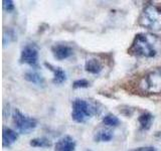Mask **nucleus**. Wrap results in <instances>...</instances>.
Listing matches in <instances>:
<instances>
[{"instance_id": "ddd939ff", "label": "nucleus", "mask_w": 161, "mask_h": 151, "mask_svg": "<svg viewBox=\"0 0 161 151\" xmlns=\"http://www.w3.org/2000/svg\"><path fill=\"white\" fill-rule=\"evenodd\" d=\"M113 138V133L111 132L110 130H100L99 132L96 133L95 135V141H98V142H108V141H111Z\"/></svg>"}, {"instance_id": "1a4fd4ad", "label": "nucleus", "mask_w": 161, "mask_h": 151, "mask_svg": "<svg viewBox=\"0 0 161 151\" xmlns=\"http://www.w3.org/2000/svg\"><path fill=\"white\" fill-rule=\"evenodd\" d=\"M45 65H47V67L53 73V84L62 85L63 83H64L65 81H67V74H65V72L63 69L53 67L52 64H49L47 63H45Z\"/></svg>"}, {"instance_id": "aec40b11", "label": "nucleus", "mask_w": 161, "mask_h": 151, "mask_svg": "<svg viewBox=\"0 0 161 151\" xmlns=\"http://www.w3.org/2000/svg\"><path fill=\"white\" fill-rule=\"evenodd\" d=\"M86 151H92V150H90V149H88V150H86Z\"/></svg>"}, {"instance_id": "f257e3e1", "label": "nucleus", "mask_w": 161, "mask_h": 151, "mask_svg": "<svg viewBox=\"0 0 161 151\" xmlns=\"http://www.w3.org/2000/svg\"><path fill=\"white\" fill-rule=\"evenodd\" d=\"M128 53L135 57L154 58L161 53V37L153 33H139L135 36Z\"/></svg>"}, {"instance_id": "f8f14e48", "label": "nucleus", "mask_w": 161, "mask_h": 151, "mask_svg": "<svg viewBox=\"0 0 161 151\" xmlns=\"http://www.w3.org/2000/svg\"><path fill=\"white\" fill-rule=\"evenodd\" d=\"M138 121H139L141 130H148L151 127V124H152L153 116L148 112H145L139 116Z\"/></svg>"}, {"instance_id": "7ed1b4c3", "label": "nucleus", "mask_w": 161, "mask_h": 151, "mask_svg": "<svg viewBox=\"0 0 161 151\" xmlns=\"http://www.w3.org/2000/svg\"><path fill=\"white\" fill-rule=\"evenodd\" d=\"M138 90L146 95L161 94V67L151 70L138 82Z\"/></svg>"}, {"instance_id": "f3484780", "label": "nucleus", "mask_w": 161, "mask_h": 151, "mask_svg": "<svg viewBox=\"0 0 161 151\" xmlns=\"http://www.w3.org/2000/svg\"><path fill=\"white\" fill-rule=\"evenodd\" d=\"M89 82L87 80L85 79H82V80H78L75 81V82L74 83V88L78 89V88H87L89 87Z\"/></svg>"}, {"instance_id": "6ab92c4d", "label": "nucleus", "mask_w": 161, "mask_h": 151, "mask_svg": "<svg viewBox=\"0 0 161 151\" xmlns=\"http://www.w3.org/2000/svg\"><path fill=\"white\" fill-rule=\"evenodd\" d=\"M134 151H156L154 147H150V146H146V147H139L135 149Z\"/></svg>"}, {"instance_id": "f03ea898", "label": "nucleus", "mask_w": 161, "mask_h": 151, "mask_svg": "<svg viewBox=\"0 0 161 151\" xmlns=\"http://www.w3.org/2000/svg\"><path fill=\"white\" fill-rule=\"evenodd\" d=\"M138 23L146 29L158 31L161 30V3H150L141 12Z\"/></svg>"}, {"instance_id": "9b49d317", "label": "nucleus", "mask_w": 161, "mask_h": 151, "mask_svg": "<svg viewBox=\"0 0 161 151\" xmlns=\"http://www.w3.org/2000/svg\"><path fill=\"white\" fill-rule=\"evenodd\" d=\"M18 138V134L10 128H3V146L9 147Z\"/></svg>"}, {"instance_id": "39448f33", "label": "nucleus", "mask_w": 161, "mask_h": 151, "mask_svg": "<svg viewBox=\"0 0 161 151\" xmlns=\"http://www.w3.org/2000/svg\"><path fill=\"white\" fill-rule=\"evenodd\" d=\"M13 124L18 132L23 134H28L36 128L37 122L34 118L22 114L18 109H15L12 114Z\"/></svg>"}, {"instance_id": "0eeeda50", "label": "nucleus", "mask_w": 161, "mask_h": 151, "mask_svg": "<svg viewBox=\"0 0 161 151\" xmlns=\"http://www.w3.org/2000/svg\"><path fill=\"white\" fill-rule=\"evenodd\" d=\"M75 142L70 136H64L60 138L54 145L55 151H75Z\"/></svg>"}, {"instance_id": "4468645a", "label": "nucleus", "mask_w": 161, "mask_h": 151, "mask_svg": "<svg viewBox=\"0 0 161 151\" xmlns=\"http://www.w3.org/2000/svg\"><path fill=\"white\" fill-rule=\"evenodd\" d=\"M25 80H27L28 82L35 84V85H42L43 84V79L39 74L35 72H27L24 76Z\"/></svg>"}, {"instance_id": "20e7f679", "label": "nucleus", "mask_w": 161, "mask_h": 151, "mask_svg": "<svg viewBox=\"0 0 161 151\" xmlns=\"http://www.w3.org/2000/svg\"><path fill=\"white\" fill-rule=\"evenodd\" d=\"M96 114V108L83 99H75L73 102V120L77 123H85Z\"/></svg>"}, {"instance_id": "9d476101", "label": "nucleus", "mask_w": 161, "mask_h": 151, "mask_svg": "<svg viewBox=\"0 0 161 151\" xmlns=\"http://www.w3.org/2000/svg\"><path fill=\"white\" fill-rule=\"evenodd\" d=\"M85 69L90 74L97 75V74H100L101 70H103V64L101 63V60H99L98 59L92 58V59H87V62L85 64Z\"/></svg>"}, {"instance_id": "2eb2a0df", "label": "nucleus", "mask_w": 161, "mask_h": 151, "mask_svg": "<svg viewBox=\"0 0 161 151\" xmlns=\"http://www.w3.org/2000/svg\"><path fill=\"white\" fill-rule=\"evenodd\" d=\"M30 145L33 146V147H40V148H47L52 146V142L50 140L44 137H40V138H34L30 141Z\"/></svg>"}, {"instance_id": "423d86ee", "label": "nucleus", "mask_w": 161, "mask_h": 151, "mask_svg": "<svg viewBox=\"0 0 161 151\" xmlns=\"http://www.w3.org/2000/svg\"><path fill=\"white\" fill-rule=\"evenodd\" d=\"M20 62L27 64L30 67H36L38 62V49L34 44H27L23 48L21 55H20Z\"/></svg>"}, {"instance_id": "6e6552de", "label": "nucleus", "mask_w": 161, "mask_h": 151, "mask_svg": "<svg viewBox=\"0 0 161 151\" xmlns=\"http://www.w3.org/2000/svg\"><path fill=\"white\" fill-rule=\"evenodd\" d=\"M52 50H53L54 58L58 60L65 59L73 54V49L69 47H68V45H64V44L54 45V47H53Z\"/></svg>"}, {"instance_id": "a211bd4d", "label": "nucleus", "mask_w": 161, "mask_h": 151, "mask_svg": "<svg viewBox=\"0 0 161 151\" xmlns=\"http://www.w3.org/2000/svg\"><path fill=\"white\" fill-rule=\"evenodd\" d=\"M3 7H4V9L6 10V11H8V12L12 11V10L14 9L13 1H11V0H4V1H3Z\"/></svg>"}, {"instance_id": "dca6fc26", "label": "nucleus", "mask_w": 161, "mask_h": 151, "mask_svg": "<svg viewBox=\"0 0 161 151\" xmlns=\"http://www.w3.org/2000/svg\"><path fill=\"white\" fill-rule=\"evenodd\" d=\"M103 123L107 126H110V127H116L120 124V120L116 117L115 115L109 114L107 116H105L103 119Z\"/></svg>"}]
</instances>
